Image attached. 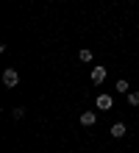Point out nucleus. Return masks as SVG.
I'll return each instance as SVG.
<instances>
[{
  "instance_id": "obj_5",
  "label": "nucleus",
  "mask_w": 139,
  "mask_h": 153,
  "mask_svg": "<svg viewBox=\"0 0 139 153\" xmlns=\"http://www.w3.org/2000/svg\"><path fill=\"white\" fill-rule=\"evenodd\" d=\"M103 78H106V67H95L92 70V84H100Z\"/></svg>"
},
{
  "instance_id": "obj_4",
  "label": "nucleus",
  "mask_w": 139,
  "mask_h": 153,
  "mask_svg": "<svg viewBox=\"0 0 139 153\" xmlns=\"http://www.w3.org/2000/svg\"><path fill=\"white\" fill-rule=\"evenodd\" d=\"M111 137H114V139H123L125 137V125L123 123H114V125H111Z\"/></svg>"
},
{
  "instance_id": "obj_8",
  "label": "nucleus",
  "mask_w": 139,
  "mask_h": 153,
  "mask_svg": "<svg viewBox=\"0 0 139 153\" xmlns=\"http://www.w3.org/2000/svg\"><path fill=\"white\" fill-rule=\"evenodd\" d=\"M117 92H125L128 95V84H125V81H117Z\"/></svg>"
},
{
  "instance_id": "obj_7",
  "label": "nucleus",
  "mask_w": 139,
  "mask_h": 153,
  "mask_svg": "<svg viewBox=\"0 0 139 153\" xmlns=\"http://www.w3.org/2000/svg\"><path fill=\"white\" fill-rule=\"evenodd\" d=\"M128 103H131V106H139V92H128Z\"/></svg>"
},
{
  "instance_id": "obj_2",
  "label": "nucleus",
  "mask_w": 139,
  "mask_h": 153,
  "mask_svg": "<svg viewBox=\"0 0 139 153\" xmlns=\"http://www.w3.org/2000/svg\"><path fill=\"white\" fill-rule=\"evenodd\" d=\"M95 123H97V114H95V111H83V114H81V125H86V128H92Z\"/></svg>"
},
{
  "instance_id": "obj_1",
  "label": "nucleus",
  "mask_w": 139,
  "mask_h": 153,
  "mask_svg": "<svg viewBox=\"0 0 139 153\" xmlns=\"http://www.w3.org/2000/svg\"><path fill=\"white\" fill-rule=\"evenodd\" d=\"M3 84H6V86H17V84H20V75H17L14 67H6V70H3Z\"/></svg>"
},
{
  "instance_id": "obj_3",
  "label": "nucleus",
  "mask_w": 139,
  "mask_h": 153,
  "mask_svg": "<svg viewBox=\"0 0 139 153\" xmlns=\"http://www.w3.org/2000/svg\"><path fill=\"white\" fill-rule=\"evenodd\" d=\"M111 106H114L111 95H100V97H97V109H103V111H106V109H111Z\"/></svg>"
},
{
  "instance_id": "obj_6",
  "label": "nucleus",
  "mask_w": 139,
  "mask_h": 153,
  "mask_svg": "<svg viewBox=\"0 0 139 153\" xmlns=\"http://www.w3.org/2000/svg\"><path fill=\"white\" fill-rule=\"evenodd\" d=\"M78 59H81V61H92V50H89V48H83V50L78 53Z\"/></svg>"
}]
</instances>
